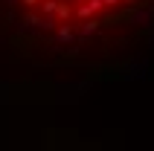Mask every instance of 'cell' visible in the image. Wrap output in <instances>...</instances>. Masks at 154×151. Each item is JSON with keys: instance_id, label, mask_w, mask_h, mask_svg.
I'll use <instances>...</instances> for the list:
<instances>
[{"instance_id": "6da1fadb", "label": "cell", "mask_w": 154, "mask_h": 151, "mask_svg": "<svg viewBox=\"0 0 154 151\" xmlns=\"http://www.w3.org/2000/svg\"><path fill=\"white\" fill-rule=\"evenodd\" d=\"M102 9V0H82L76 9V15L82 17V20H90V17H96V12Z\"/></svg>"}, {"instance_id": "7a4b0ae2", "label": "cell", "mask_w": 154, "mask_h": 151, "mask_svg": "<svg viewBox=\"0 0 154 151\" xmlns=\"http://www.w3.org/2000/svg\"><path fill=\"white\" fill-rule=\"evenodd\" d=\"M52 15L58 17V20H70V17H73V6H70V3H64V0H58V6H55V12H52Z\"/></svg>"}, {"instance_id": "3957f363", "label": "cell", "mask_w": 154, "mask_h": 151, "mask_svg": "<svg viewBox=\"0 0 154 151\" xmlns=\"http://www.w3.org/2000/svg\"><path fill=\"white\" fill-rule=\"evenodd\" d=\"M58 38H61V41H70V38H73V26H70V23L58 26Z\"/></svg>"}, {"instance_id": "277c9868", "label": "cell", "mask_w": 154, "mask_h": 151, "mask_svg": "<svg viewBox=\"0 0 154 151\" xmlns=\"http://www.w3.org/2000/svg\"><path fill=\"white\" fill-rule=\"evenodd\" d=\"M20 3H23L26 9H35V6H38V3H41V0H20Z\"/></svg>"}, {"instance_id": "5b68a950", "label": "cell", "mask_w": 154, "mask_h": 151, "mask_svg": "<svg viewBox=\"0 0 154 151\" xmlns=\"http://www.w3.org/2000/svg\"><path fill=\"white\" fill-rule=\"evenodd\" d=\"M102 6H119V0H102Z\"/></svg>"}]
</instances>
